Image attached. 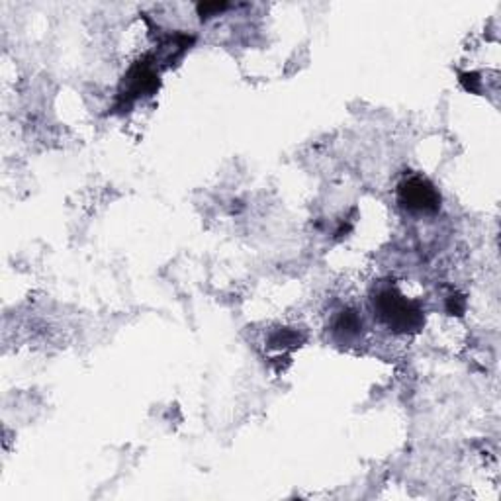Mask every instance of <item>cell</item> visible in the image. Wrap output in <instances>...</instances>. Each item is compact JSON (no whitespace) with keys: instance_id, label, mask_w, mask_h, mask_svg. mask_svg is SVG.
<instances>
[{"instance_id":"7a4b0ae2","label":"cell","mask_w":501,"mask_h":501,"mask_svg":"<svg viewBox=\"0 0 501 501\" xmlns=\"http://www.w3.org/2000/svg\"><path fill=\"white\" fill-rule=\"evenodd\" d=\"M157 88H159V73L153 63V57H143L142 61L133 63L128 75L124 76L118 104L120 108H130L135 100L155 94Z\"/></svg>"},{"instance_id":"277c9868","label":"cell","mask_w":501,"mask_h":501,"mask_svg":"<svg viewBox=\"0 0 501 501\" xmlns=\"http://www.w3.org/2000/svg\"><path fill=\"white\" fill-rule=\"evenodd\" d=\"M360 329H362V321H360V317L357 316V312H353V309L343 312V314L339 316L337 323H335V333H337L343 341H345V339L357 337L360 333Z\"/></svg>"},{"instance_id":"5b68a950","label":"cell","mask_w":501,"mask_h":501,"mask_svg":"<svg viewBox=\"0 0 501 501\" xmlns=\"http://www.w3.org/2000/svg\"><path fill=\"white\" fill-rule=\"evenodd\" d=\"M464 309H466V300H464V296L452 294L447 300V312L450 316H462Z\"/></svg>"},{"instance_id":"52a82bcc","label":"cell","mask_w":501,"mask_h":501,"mask_svg":"<svg viewBox=\"0 0 501 501\" xmlns=\"http://www.w3.org/2000/svg\"><path fill=\"white\" fill-rule=\"evenodd\" d=\"M460 83H462L464 88L470 90V92H478L479 90V78L476 73H462V75H460Z\"/></svg>"},{"instance_id":"6da1fadb","label":"cell","mask_w":501,"mask_h":501,"mask_svg":"<svg viewBox=\"0 0 501 501\" xmlns=\"http://www.w3.org/2000/svg\"><path fill=\"white\" fill-rule=\"evenodd\" d=\"M372 304L382 323L392 329L393 333H417L425 325V314L421 305L407 300L396 288H382L372 298Z\"/></svg>"},{"instance_id":"3957f363","label":"cell","mask_w":501,"mask_h":501,"mask_svg":"<svg viewBox=\"0 0 501 501\" xmlns=\"http://www.w3.org/2000/svg\"><path fill=\"white\" fill-rule=\"evenodd\" d=\"M398 202L414 214H435L441 207V194L431 180L423 176H407L398 186Z\"/></svg>"},{"instance_id":"8992f818","label":"cell","mask_w":501,"mask_h":501,"mask_svg":"<svg viewBox=\"0 0 501 501\" xmlns=\"http://www.w3.org/2000/svg\"><path fill=\"white\" fill-rule=\"evenodd\" d=\"M226 8H228L226 2H204V4H198V14L202 18H210V16H214L218 12L226 10Z\"/></svg>"}]
</instances>
